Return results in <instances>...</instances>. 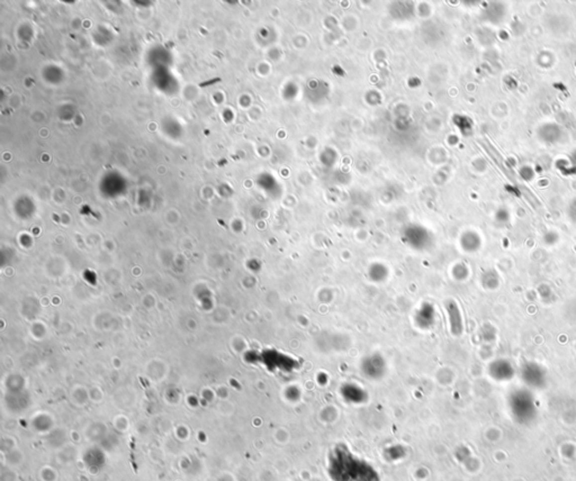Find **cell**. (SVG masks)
Listing matches in <instances>:
<instances>
[{"mask_svg":"<svg viewBox=\"0 0 576 481\" xmlns=\"http://www.w3.org/2000/svg\"><path fill=\"white\" fill-rule=\"evenodd\" d=\"M445 308H446L447 315H448V323H449L450 333L453 334L454 336H461V335H463L465 327H464V320H463L462 311H461V308H459L458 304L456 303L454 299H449L446 302Z\"/></svg>","mask_w":576,"mask_h":481,"instance_id":"obj_1","label":"cell"},{"mask_svg":"<svg viewBox=\"0 0 576 481\" xmlns=\"http://www.w3.org/2000/svg\"><path fill=\"white\" fill-rule=\"evenodd\" d=\"M414 323L421 329L432 328L437 323V311L431 303L420 305L414 314Z\"/></svg>","mask_w":576,"mask_h":481,"instance_id":"obj_2","label":"cell"},{"mask_svg":"<svg viewBox=\"0 0 576 481\" xmlns=\"http://www.w3.org/2000/svg\"><path fill=\"white\" fill-rule=\"evenodd\" d=\"M363 371L371 378L382 377L385 371V361L380 354H372L363 360Z\"/></svg>","mask_w":576,"mask_h":481,"instance_id":"obj_3","label":"cell"},{"mask_svg":"<svg viewBox=\"0 0 576 481\" xmlns=\"http://www.w3.org/2000/svg\"><path fill=\"white\" fill-rule=\"evenodd\" d=\"M342 396L350 402H360L364 401L365 393L356 385H346L342 388Z\"/></svg>","mask_w":576,"mask_h":481,"instance_id":"obj_4","label":"cell"},{"mask_svg":"<svg viewBox=\"0 0 576 481\" xmlns=\"http://www.w3.org/2000/svg\"><path fill=\"white\" fill-rule=\"evenodd\" d=\"M387 277H388V270L382 264L372 265V268L368 270L369 280L375 283L384 282L386 279H387Z\"/></svg>","mask_w":576,"mask_h":481,"instance_id":"obj_5","label":"cell"},{"mask_svg":"<svg viewBox=\"0 0 576 481\" xmlns=\"http://www.w3.org/2000/svg\"><path fill=\"white\" fill-rule=\"evenodd\" d=\"M482 285L487 290H495L500 285V278L493 271H487L483 274Z\"/></svg>","mask_w":576,"mask_h":481,"instance_id":"obj_6","label":"cell"},{"mask_svg":"<svg viewBox=\"0 0 576 481\" xmlns=\"http://www.w3.org/2000/svg\"><path fill=\"white\" fill-rule=\"evenodd\" d=\"M483 337L486 340H494L496 337V330L491 324H487L484 326L483 329Z\"/></svg>","mask_w":576,"mask_h":481,"instance_id":"obj_7","label":"cell"},{"mask_svg":"<svg viewBox=\"0 0 576 481\" xmlns=\"http://www.w3.org/2000/svg\"><path fill=\"white\" fill-rule=\"evenodd\" d=\"M467 269L465 265H458V267H456L454 269V278L457 279V281H464L465 279H467L468 277V273H463L462 271Z\"/></svg>","mask_w":576,"mask_h":481,"instance_id":"obj_8","label":"cell"}]
</instances>
